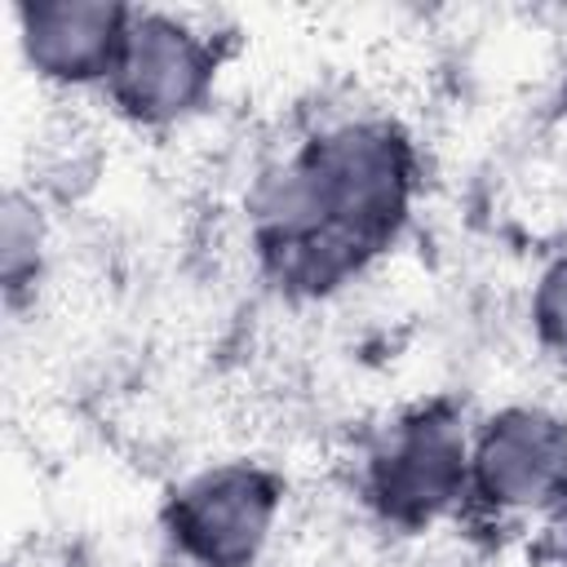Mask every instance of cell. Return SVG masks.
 Instances as JSON below:
<instances>
[{"mask_svg": "<svg viewBox=\"0 0 567 567\" xmlns=\"http://www.w3.org/2000/svg\"><path fill=\"white\" fill-rule=\"evenodd\" d=\"M213 80V49L199 31L164 13H128L120 53L111 62V97L146 124L186 115Z\"/></svg>", "mask_w": 567, "mask_h": 567, "instance_id": "1", "label": "cell"}, {"mask_svg": "<svg viewBox=\"0 0 567 567\" xmlns=\"http://www.w3.org/2000/svg\"><path fill=\"white\" fill-rule=\"evenodd\" d=\"M279 492L252 465H217L173 501V536L199 567H252L270 540Z\"/></svg>", "mask_w": 567, "mask_h": 567, "instance_id": "2", "label": "cell"}, {"mask_svg": "<svg viewBox=\"0 0 567 567\" xmlns=\"http://www.w3.org/2000/svg\"><path fill=\"white\" fill-rule=\"evenodd\" d=\"M478 496L501 509H545L567 496V421L545 408H505L470 452Z\"/></svg>", "mask_w": 567, "mask_h": 567, "instance_id": "3", "label": "cell"}, {"mask_svg": "<svg viewBox=\"0 0 567 567\" xmlns=\"http://www.w3.org/2000/svg\"><path fill=\"white\" fill-rule=\"evenodd\" d=\"M470 483V447L447 412H421L385 434L372 456V492L394 518H430Z\"/></svg>", "mask_w": 567, "mask_h": 567, "instance_id": "4", "label": "cell"}, {"mask_svg": "<svg viewBox=\"0 0 567 567\" xmlns=\"http://www.w3.org/2000/svg\"><path fill=\"white\" fill-rule=\"evenodd\" d=\"M128 27V9L97 0H44L18 9V44L35 75L53 84L106 80Z\"/></svg>", "mask_w": 567, "mask_h": 567, "instance_id": "5", "label": "cell"}, {"mask_svg": "<svg viewBox=\"0 0 567 567\" xmlns=\"http://www.w3.org/2000/svg\"><path fill=\"white\" fill-rule=\"evenodd\" d=\"M0 266H4V284L9 292H18L35 266H40V217L35 204L22 199L18 190L4 199V221H0Z\"/></svg>", "mask_w": 567, "mask_h": 567, "instance_id": "6", "label": "cell"}, {"mask_svg": "<svg viewBox=\"0 0 567 567\" xmlns=\"http://www.w3.org/2000/svg\"><path fill=\"white\" fill-rule=\"evenodd\" d=\"M532 315H536V332H540V341H545L554 354L567 359V257L554 261V266L540 275Z\"/></svg>", "mask_w": 567, "mask_h": 567, "instance_id": "7", "label": "cell"}]
</instances>
